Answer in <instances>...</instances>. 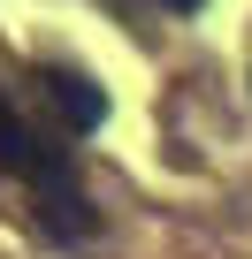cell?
I'll use <instances>...</instances> for the list:
<instances>
[{
	"instance_id": "obj_1",
	"label": "cell",
	"mask_w": 252,
	"mask_h": 259,
	"mask_svg": "<svg viewBox=\"0 0 252 259\" xmlns=\"http://www.w3.org/2000/svg\"><path fill=\"white\" fill-rule=\"evenodd\" d=\"M0 176H31V183H54V176H69V153L39 138V130H31V122L8 107V92H0Z\"/></svg>"
},
{
	"instance_id": "obj_2",
	"label": "cell",
	"mask_w": 252,
	"mask_h": 259,
	"mask_svg": "<svg viewBox=\"0 0 252 259\" xmlns=\"http://www.w3.org/2000/svg\"><path fill=\"white\" fill-rule=\"evenodd\" d=\"M39 92L54 99V114H61V130H77V138H84V130H99L107 122V92L84 76V69H46L39 76Z\"/></svg>"
},
{
	"instance_id": "obj_3",
	"label": "cell",
	"mask_w": 252,
	"mask_h": 259,
	"mask_svg": "<svg viewBox=\"0 0 252 259\" xmlns=\"http://www.w3.org/2000/svg\"><path fill=\"white\" fill-rule=\"evenodd\" d=\"M39 191V221L54 229V236H92V213H84V191H77V176H54V183H31Z\"/></svg>"
},
{
	"instance_id": "obj_4",
	"label": "cell",
	"mask_w": 252,
	"mask_h": 259,
	"mask_svg": "<svg viewBox=\"0 0 252 259\" xmlns=\"http://www.w3.org/2000/svg\"><path fill=\"white\" fill-rule=\"evenodd\" d=\"M168 8H184V16H191V8H206V0H168Z\"/></svg>"
}]
</instances>
